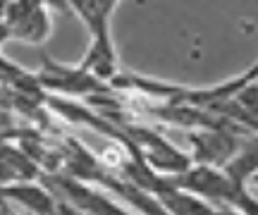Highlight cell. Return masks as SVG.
Here are the masks:
<instances>
[{
	"instance_id": "1",
	"label": "cell",
	"mask_w": 258,
	"mask_h": 215,
	"mask_svg": "<svg viewBox=\"0 0 258 215\" xmlns=\"http://www.w3.org/2000/svg\"><path fill=\"white\" fill-rule=\"evenodd\" d=\"M70 10L77 12V17L84 22V27L91 34V43L86 55L82 57L79 67L93 75L105 86L112 84L117 72V50L110 36V19L117 10V3H70Z\"/></svg>"
},
{
	"instance_id": "2",
	"label": "cell",
	"mask_w": 258,
	"mask_h": 215,
	"mask_svg": "<svg viewBox=\"0 0 258 215\" xmlns=\"http://www.w3.org/2000/svg\"><path fill=\"white\" fill-rule=\"evenodd\" d=\"M165 179L172 187L203 198L206 203H222L225 208L234 206L239 191L244 189V184H237L222 168H211V165H191L182 175Z\"/></svg>"
},
{
	"instance_id": "3",
	"label": "cell",
	"mask_w": 258,
	"mask_h": 215,
	"mask_svg": "<svg viewBox=\"0 0 258 215\" xmlns=\"http://www.w3.org/2000/svg\"><path fill=\"white\" fill-rule=\"evenodd\" d=\"M36 79L43 91H55V94L64 96H96L103 91H110V86L98 82L96 77L89 75L79 65L67 67L62 62L48 60V57H43V67L36 72Z\"/></svg>"
},
{
	"instance_id": "4",
	"label": "cell",
	"mask_w": 258,
	"mask_h": 215,
	"mask_svg": "<svg viewBox=\"0 0 258 215\" xmlns=\"http://www.w3.org/2000/svg\"><path fill=\"white\" fill-rule=\"evenodd\" d=\"M5 27L10 38L22 43H43L50 36V10L43 3H12L5 5Z\"/></svg>"
},
{
	"instance_id": "5",
	"label": "cell",
	"mask_w": 258,
	"mask_h": 215,
	"mask_svg": "<svg viewBox=\"0 0 258 215\" xmlns=\"http://www.w3.org/2000/svg\"><path fill=\"white\" fill-rule=\"evenodd\" d=\"M191 141V160L194 165H211V168H225L239 151L241 141L237 131L232 129H194L189 131Z\"/></svg>"
},
{
	"instance_id": "6",
	"label": "cell",
	"mask_w": 258,
	"mask_h": 215,
	"mask_svg": "<svg viewBox=\"0 0 258 215\" xmlns=\"http://www.w3.org/2000/svg\"><path fill=\"white\" fill-rule=\"evenodd\" d=\"M0 198L3 201H12L27 208L31 215H55L57 213V201L53 191L38 184L36 179H15L0 189Z\"/></svg>"
},
{
	"instance_id": "7",
	"label": "cell",
	"mask_w": 258,
	"mask_h": 215,
	"mask_svg": "<svg viewBox=\"0 0 258 215\" xmlns=\"http://www.w3.org/2000/svg\"><path fill=\"white\" fill-rule=\"evenodd\" d=\"M239 77H241V82H244L246 86H249V84H256V79H258V60L249 67V69H246V72H241Z\"/></svg>"
},
{
	"instance_id": "8",
	"label": "cell",
	"mask_w": 258,
	"mask_h": 215,
	"mask_svg": "<svg viewBox=\"0 0 258 215\" xmlns=\"http://www.w3.org/2000/svg\"><path fill=\"white\" fill-rule=\"evenodd\" d=\"M246 182H249V184H253V187H258V170L253 172V175H251L249 179H246Z\"/></svg>"
}]
</instances>
